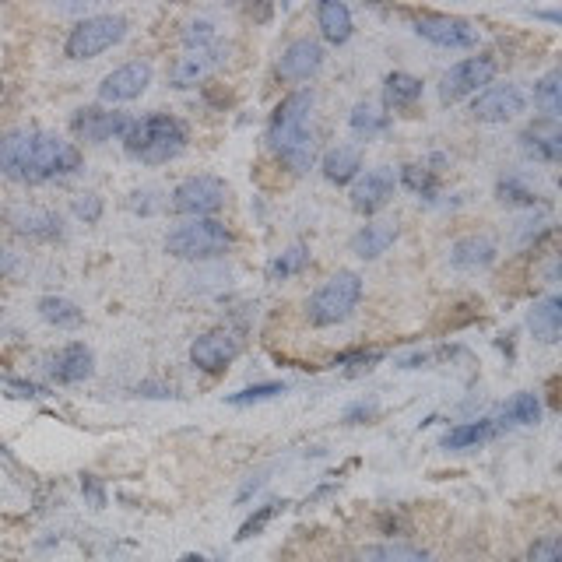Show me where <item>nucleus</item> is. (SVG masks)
Listing matches in <instances>:
<instances>
[{
    "label": "nucleus",
    "mask_w": 562,
    "mask_h": 562,
    "mask_svg": "<svg viewBox=\"0 0 562 562\" xmlns=\"http://www.w3.org/2000/svg\"><path fill=\"white\" fill-rule=\"evenodd\" d=\"M81 169V152L50 130H11L0 137V176L15 183H50Z\"/></svg>",
    "instance_id": "1"
},
{
    "label": "nucleus",
    "mask_w": 562,
    "mask_h": 562,
    "mask_svg": "<svg viewBox=\"0 0 562 562\" xmlns=\"http://www.w3.org/2000/svg\"><path fill=\"white\" fill-rule=\"evenodd\" d=\"M313 106H317V92L299 88L274 106L271 123H267V145L292 173H310L317 162V141L310 134Z\"/></svg>",
    "instance_id": "2"
},
{
    "label": "nucleus",
    "mask_w": 562,
    "mask_h": 562,
    "mask_svg": "<svg viewBox=\"0 0 562 562\" xmlns=\"http://www.w3.org/2000/svg\"><path fill=\"white\" fill-rule=\"evenodd\" d=\"M123 148H127L130 159L145 162V166H162V162H173L187 148V127L183 120L169 113H152L145 120H134L123 137Z\"/></svg>",
    "instance_id": "3"
},
{
    "label": "nucleus",
    "mask_w": 562,
    "mask_h": 562,
    "mask_svg": "<svg viewBox=\"0 0 562 562\" xmlns=\"http://www.w3.org/2000/svg\"><path fill=\"white\" fill-rule=\"evenodd\" d=\"M362 299V274L355 271H338L320 285L306 303V320L313 327H334L355 313Z\"/></svg>",
    "instance_id": "4"
},
{
    "label": "nucleus",
    "mask_w": 562,
    "mask_h": 562,
    "mask_svg": "<svg viewBox=\"0 0 562 562\" xmlns=\"http://www.w3.org/2000/svg\"><path fill=\"white\" fill-rule=\"evenodd\" d=\"M232 232L218 218H190L166 236V253L180 260H211L232 250Z\"/></svg>",
    "instance_id": "5"
},
{
    "label": "nucleus",
    "mask_w": 562,
    "mask_h": 562,
    "mask_svg": "<svg viewBox=\"0 0 562 562\" xmlns=\"http://www.w3.org/2000/svg\"><path fill=\"white\" fill-rule=\"evenodd\" d=\"M127 36V18L120 15H92L81 18L71 32H67L64 53L71 60H92L99 53H106L109 46H116Z\"/></svg>",
    "instance_id": "6"
},
{
    "label": "nucleus",
    "mask_w": 562,
    "mask_h": 562,
    "mask_svg": "<svg viewBox=\"0 0 562 562\" xmlns=\"http://www.w3.org/2000/svg\"><path fill=\"white\" fill-rule=\"evenodd\" d=\"M225 197H229L225 180L201 173V176H187L183 183H176L169 208H173L176 215H183V218H211V215H218V211L225 208Z\"/></svg>",
    "instance_id": "7"
},
{
    "label": "nucleus",
    "mask_w": 562,
    "mask_h": 562,
    "mask_svg": "<svg viewBox=\"0 0 562 562\" xmlns=\"http://www.w3.org/2000/svg\"><path fill=\"white\" fill-rule=\"evenodd\" d=\"M411 29H415L418 39H426L440 50H471L482 39V29L475 22L457 15H418Z\"/></svg>",
    "instance_id": "8"
},
{
    "label": "nucleus",
    "mask_w": 562,
    "mask_h": 562,
    "mask_svg": "<svg viewBox=\"0 0 562 562\" xmlns=\"http://www.w3.org/2000/svg\"><path fill=\"white\" fill-rule=\"evenodd\" d=\"M496 78V57L489 53H478V57H468L461 64H454L440 81V99L443 102H461L468 95H478L482 88L492 85Z\"/></svg>",
    "instance_id": "9"
},
{
    "label": "nucleus",
    "mask_w": 562,
    "mask_h": 562,
    "mask_svg": "<svg viewBox=\"0 0 562 562\" xmlns=\"http://www.w3.org/2000/svg\"><path fill=\"white\" fill-rule=\"evenodd\" d=\"M520 113H527V95L520 85H489L471 102V116L478 123H510Z\"/></svg>",
    "instance_id": "10"
},
{
    "label": "nucleus",
    "mask_w": 562,
    "mask_h": 562,
    "mask_svg": "<svg viewBox=\"0 0 562 562\" xmlns=\"http://www.w3.org/2000/svg\"><path fill=\"white\" fill-rule=\"evenodd\" d=\"M130 116L116 113V109H99V106H85L71 116V130L88 141V145H106V141H116V137H127L130 130Z\"/></svg>",
    "instance_id": "11"
},
{
    "label": "nucleus",
    "mask_w": 562,
    "mask_h": 562,
    "mask_svg": "<svg viewBox=\"0 0 562 562\" xmlns=\"http://www.w3.org/2000/svg\"><path fill=\"white\" fill-rule=\"evenodd\" d=\"M148 85H152V64L130 60V64L116 67V71H109L106 78H102L99 99L109 102V106H116V102H134L148 92Z\"/></svg>",
    "instance_id": "12"
},
{
    "label": "nucleus",
    "mask_w": 562,
    "mask_h": 562,
    "mask_svg": "<svg viewBox=\"0 0 562 562\" xmlns=\"http://www.w3.org/2000/svg\"><path fill=\"white\" fill-rule=\"evenodd\" d=\"M239 355V338L229 331H208L201 338H194L190 345V362H194L201 373H225L232 359Z\"/></svg>",
    "instance_id": "13"
},
{
    "label": "nucleus",
    "mask_w": 562,
    "mask_h": 562,
    "mask_svg": "<svg viewBox=\"0 0 562 562\" xmlns=\"http://www.w3.org/2000/svg\"><path fill=\"white\" fill-rule=\"evenodd\" d=\"M225 57H229V46L225 43H215V46H208V50H187V57H180L173 64L169 81H173L176 88H194V85H201L204 78H211V74L225 64Z\"/></svg>",
    "instance_id": "14"
},
{
    "label": "nucleus",
    "mask_w": 562,
    "mask_h": 562,
    "mask_svg": "<svg viewBox=\"0 0 562 562\" xmlns=\"http://www.w3.org/2000/svg\"><path fill=\"white\" fill-rule=\"evenodd\" d=\"M324 60H327V53L317 39H296V43H289L281 50L278 74L285 81H310L313 74H320Z\"/></svg>",
    "instance_id": "15"
},
{
    "label": "nucleus",
    "mask_w": 562,
    "mask_h": 562,
    "mask_svg": "<svg viewBox=\"0 0 562 562\" xmlns=\"http://www.w3.org/2000/svg\"><path fill=\"white\" fill-rule=\"evenodd\" d=\"M394 169L380 166V169H369L366 176H359L352 187V208L359 215H376L380 208H387L390 197H394Z\"/></svg>",
    "instance_id": "16"
},
{
    "label": "nucleus",
    "mask_w": 562,
    "mask_h": 562,
    "mask_svg": "<svg viewBox=\"0 0 562 562\" xmlns=\"http://www.w3.org/2000/svg\"><path fill=\"white\" fill-rule=\"evenodd\" d=\"M8 225L25 239H39V243H50V239H60V215L50 208H36V204H18V208L8 211Z\"/></svg>",
    "instance_id": "17"
},
{
    "label": "nucleus",
    "mask_w": 562,
    "mask_h": 562,
    "mask_svg": "<svg viewBox=\"0 0 562 562\" xmlns=\"http://www.w3.org/2000/svg\"><path fill=\"white\" fill-rule=\"evenodd\" d=\"M520 148L527 155H534L538 162H559L562 155V130L559 120H548V116H538L531 127L520 134Z\"/></svg>",
    "instance_id": "18"
},
{
    "label": "nucleus",
    "mask_w": 562,
    "mask_h": 562,
    "mask_svg": "<svg viewBox=\"0 0 562 562\" xmlns=\"http://www.w3.org/2000/svg\"><path fill=\"white\" fill-rule=\"evenodd\" d=\"M50 373H53V380H57V383H81V380H88V376L95 373L92 348L81 345V341H71V345H64L57 355H53Z\"/></svg>",
    "instance_id": "19"
},
{
    "label": "nucleus",
    "mask_w": 562,
    "mask_h": 562,
    "mask_svg": "<svg viewBox=\"0 0 562 562\" xmlns=\"http://www.w3.org/2000/svg\"><path fill=\"white\" fill-rule=\"evenodd\" d=\"M496 243L489 236H464L450 246V264L457 271H485L496 264Z\"/></svg>",
    "instance_id": "20"
},
{
    "label": "nucleus",
    "mask_w": 562,
    "mask_h": 562,
    "mask_svg": "<svg viewBox=\"0 0 562 562\" xmlns=\"http://www.w3.org/2000/svg\"><path fill=\"white\" fill-rule=\"evenodd\" d=\"M320 169H324L327 183H334V187H348V183H355L362 173V152L352 145H338L320 159Z\"/></svg>",
    "instance_id": "21"
},
{
    "label": "nucleus",
    "mask_w": 562,
    "mask_h": 562,
    "mask_svg": "<svg viewBox=\"0 0 562 562\" xmlns=\"http://www.w3.org/2000/svg\"><path fill=\"white\" fill-rule=\"evenodd\" d=\"M397 243V225L394 222H369L352 236V253L359 260H376Z\"/></svg>",
    "instance_id": "22"
},
{
    "label": "nucleus",
    "mask_w": 562,
    "mask_h": 562,
    "mask_svg": "<svg viewBox=\"0 0 562 562\" xmlns=\"http://www.w3.org/2000/svg\"><path fill=\"white\" fill-rule=\"evenodd\" d=\"M531 334L541 345H555L562 338V299L559 296H545L541 303H534L531 317H527Z\"/></svg>",
    "instance_id": "23"
},
{
    "label": "nucleus",
    "mask_w": 562,
    "mask_h": 562,
    "mask_svg": "<svg viewBox=\"0 0 562 562\" xmlns=\"http://www.w3.org/2000/svg\"><path fill=\"white\" fill-rule=\"evenodd\" d=\"M317 25H320V32H324L327 43H334V46H345L355 32L352 11H348V4H341V0H324V4H320Z\"/></svg>",
    "instance_id": "24"
},
{
    "label": "nucleus",
    "mask_w": 562,
    "mask_h": 562,
    "mask_svg": "<svg viewBox=\"0 0 562 562\" xmlns=\"http://www.w3.org/2000/svg\"><path fill=\"white\" fill-rule=\"evenodd\" d=\"M499 433V422L496 418H475V422H461L454 426L447 436H443V450H471L478 443L492 440Z\"/></svg>",
    "instance_id": "25"
},
{
    "label": "nucleus",
    "mask_w": 562,
    "mask_h": 562,
    "mask_svg": "<svg viewBox=\"0 0 562 562\" xmlns=\"http://www.w3.org/2000/svg\"><path fill=\"white\" fill-rule=\"evenodd\" d=\"M36 310L46 324L60 327V331H74V327L85 324V310H81L78 303H71V299H64V296H43Z\"/></svg>",
    "instance_id": "26"
},
{
    "label": "nucleus",
    "mask_w": 562,
    "mask_h": 562,
    "mask_svg": "<svg viewBox=\"0 0 562 562\" xmlns=\"http://www.w3.org/2000/svg\"><path fill=\"white\" fill-rule=\"evenodd\" d=\"M422 99V78H415V74H404V71H394L387 74V81H383V106L387 109H404L411 106V102Z\"/></svg>",
    "instance_id": "27"
},
{
    "label": "nucleus",
    "mask_w": 562,
    "mask_h": 562,
    "mask_svg": "<svg viewBox=\"0 0 562 562\" xmlns=\"http://www.w3.org/2000/svg\"><path fill=\"white\" fill-rule=\"evenodd\" d=\"M503 422H513V426H538L541 422V401L531 390H520L510 401L503 404Z\"/></svg>",
    "instance_id": "28"
},
{
    "label": "nucleus",
    "mask_w": 562,
    "mask_h": 562,
    "mask_svg": "<svg viewBox=\"0 0 562 562\" xmlns=\"http://www.w3.org/2000/svg\"><path fill=\"white\" fill-rule=\"evenodd\" d=\"M534 106L541 109V116L548 120H559L562 116V74L548 71L545 78L534 85Z\"/></svg>",
    "instance_id": "29"
},
{
    "label": "nucleus",
    "mask_w": 562,
    "mask_h": 562,
    "mask_svg": "<svg viewBox=\"0 0 562 562\" xmlns=\"http://www.w3.org/2000/svg\"><path fill=\"white\" fill-rule=\"evenodd\" d=\"M366 562H436L429 552L415 545H397V541H387V545H373L366 548Z\"/></svg>",
    "instance_id": "30"
},
{
    "label": "nucleus",
    "mask_w": 562,
    "mask_h": 562,
    "mask_svg": "<svg viewBox=\"0 0 562 562\" xmlns=\"http://www.w3.org/2000/svg\"><path fill=\"white\" fill-rule=\"evenodd\" d=\"M496 197L506 208H534V204L541 201V197L534 194L524 180H517V176H503V180L496 183Z\"/></svg>",
    "instance_id": "31"
},
{
    "label": "nucleus",
    "mask_w": 562,
    "mask_h": 562,
    "mask_svg": "<svg viewBox=\"0 0 562 562\" xmlns=\"http://www.w3.org/2000/svg\"><path fill=\"white\" fill-rule=\"evenodd\" d=\"M348 123H352L355 134L373 137V134H383V130L390 127V116L380 113V109H373L369 102H359V106L352 109V116H348Z\"/></svg>",
    "instance_id": "32"
},
{
    "label": "nucleus",
    "mask_w": 562,
    "mask_h": 562,
    "mask_svg": "<svg viewBox=\"0 0 562 562\" xmlns=\"http://www.w3.org/2000/svg\"><path fill=\"white\" fill-rule=\"evenodd\" d=\"M306 264H310V250H306V246H292V250H285L281 257L271 260L267 274H271V281H281V278H292V274H299Z\"/></svg>",
    "instance_id": "33"
},
{
    "label": "nucleus",
    "mask_w": 562,
    "mask_h": 562,
    "mask_svg": "<svg viewBox=\"0 0 562 562\" xmlns=\"http://www.w3.org/2000/svg\"><path fill=\"white\" fill-rule=\"evenodd\" d=\"M401 180L408 190H415L418 197H426V201H436V169H426V166H404L401 169Z\"/></svg>",
    "instance_id": "34"
},
{
    "label": "nucleus",
    "mask_w": 562,
    "mask_h": 562,
    "mask_svg": "<svg viewBox=\"0 0 562 562\" xmlns=\"http://www.w3.org/2000/svg\"><path fill=\"white\" fill-rule=\"evenodd\" d=\"M285 383H253V387L239 390V394H229L225 401L232 404V408H246V404H260V401H274V397L285 394Z\"/></svg>",
    "instance_id": "35"
},
{
    "label": "nucleus",
    "mask_w": 562,
    "mask_h": 562,
    "mask_svg": "<svg viewBox=\"0 0 562 562\" xmlns=\"http://www.w3.org/2000/svg\"><path fill=\"white\" fill-rule=\"evenodd\" d=\"M218 43V32L211 22H204V18H197V22H190L187 29H183V46L187 50H208V46Z\"/></svg>",
    "instance_id": "36"
},
{
    "label": "nucleus",
    "mask_w": 562,
    "mask_h": 562,
    "mask_svg": "<svg viewBox=\"0 0 562 562\" xmlns=\"http://www.w3.org/2000/svg\"><path fill=\"white\" fill-rule=\"evenodd\" d=\"M285 510V503H264L260 506L257 513H253L250 520H246L243 527H239V534H236V541H246V538H257L260 531H264L267 524H271L274 517H278V513Z\"/></svg>",
    "instance_id": "37"
},
{
    "label": "nucleus",
    "mask_w": 562,
    "mask_h": 562,
    "mask_svg": "<svg viewBox=\"0 0 562 562\" xmlns=\"http://www.w3.org/2000/svg\"><path fill=\"white\" fill-rule=\"evenodd\" d=\"M71 211H74V218H81L85 225H95V222L102 218V197H99V194H81V197H74Z\"/></svg>",
    "instance_id": "38"
},
{
    "label": "nucleus",
    "mask_w": 562,
    "mask_h": 562,
    "mask_svg": "<svg viewBox=\"0 0 562 562\" xmlns=\"http://www.w3.org/2000/svg\"><path fill=\"white\" fill-rule=\"evenodd\" d=\"M527 562H562L559 538H538L527 552Z\"/></svg>",
    "instance_id": "39"
},
{
    "label": "nucleus",
    "mask_w": 562,
    "mask_h": 562,
    "mask_svg": "<svg viewBox=\"0 0 562 562\" xmlns=\"http://www.w3.org/2000/svg\"><path fill=\"white\" fill-rule=\"evenodd\" d=\"M127 208H130V211H137V215H155V211L162 208L159 190H137V194H130Z\"/></svg>",
    "instance_id": "40"
},
{
    "label": "nucleus",
    "mask_w": 562,
    "mask_h": 562,
    "mask_svg": "<svg viewBox=\"0 0 562 562\" xmlns=\"http://www.w3.org/2000/svg\"><path fill=\"white\" fill-rule=\"evenodd\" d=\"M81 492H85L88 503H92L95 510H102V506H106V489H102L95 475H81Z\"/></svg>",
    "instance_id": "41"
},
{
    "label": "nucleus",
    "mask_w": 562,
    "mask_h": 562,
    "mask_svg": "<svg viewBox=\"0 0 562 562\" xmlns=\"http://www.w3.org/2000/svg\"><path fill=\"white\" fill-rule=\"evenodd\" d=\"M8 387L18 390V397H50V390L39 387V383H32V380H15V376H8Z\"/></svg>",
    "instance_id": "42"
},
{
    "label": "nucleus",
    "mask_w": 562,
    "mask_h": 562,
    "mask_svg": "<svg viewBox=\"0 0 562 562\" xmlns=\"http://www.w3.org/2000/svg\"><path fill=\"white\" fill-rule=\"evenodd\" d=\"M373 415H376V404L359 401V404H352V408L345 411V422H348V426H359V422H369Z\"/></svg>",
    "instance_id": "43"
},
{
    "label": "nucleus",
    "mask_w": 562,
    "mask_h": 562,
    "mask_svg": "<svg viewBox=\"0 0 562 562\" xmlns=\"http://www.w3.org/2000/svg\"><path fill=\"white\" fill-rule=\"evenodd\" d=\"M137 394L141 397H173V390L162 387V383H137Z\"/></svg>",
    "instance_id": "44"
},
{
    "label": "nucleus",
    "mask_w": 562,
    "mask_h": 562,
    "mask_svg": "<svg viewBox=\"0 0 562 562\" xmlns=\"http://www.w3.org/2000/svg\"><path fill=\"white\" fill-rule=\"evenodd\" d=\"M11 271H15V257H11V253L0 246V274H11Z\"/></svg>",
    "instance_id": "45"
},
{
    "label": "nucleus",
    "mask_w": 562,
    "mask_h": 562,
    "mask_svg": "<svg viewBox=\"0 0 562 562\" xmlns=\"http://www.w3.org/2000/svg\"><path fill=\"white\" fill-rule=\"evenodd\" d=\"M180 562H208V559H204V555H194V552H190V555H183Z\"/></svg>",
    "instance_id": "46"
},
{
    "label": "nucleus",
    "mask_w": 562,
    "mask_h": 562,
    "mask_svg": "<svg viewBox=\"0 0 562 562\" xmlns=\"http://www.w3.org/2000/svg\"><path fill=\"white\" fill-rule=\"evenodd\" d=\"M0 454H8V447H4V440H0Z\"/></svg>",
    "instance_id": "47"
},
{
    "label": "nucleus",
    "mask_w": 562,
    "mask_h": 562,
    "mask_svg": "<svg viewBox=\"0 0 562 562\" xmlns=\"http://www.w3.org/2000/svg\"><path fill=\"white\" fill-rule=\"evenodd\" d=\"M510 562H520V559H510Z\"/></svg>",
    "instance_id": "48"
}]
</instances>
